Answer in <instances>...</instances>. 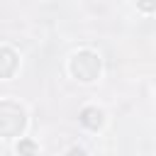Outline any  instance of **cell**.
<instances>
[{
    "label": "cell",
    "instance_id": "5b68a950",
    "mask_svg": "<svg viewBox=\"0 0 156 156\" xmlns=\"http://www.w3.org/2000/svg\"><path fill=\"white\" fill-rule=\"evenodd\" d=\"M17 154H20V156H34V154H37V144H34L32 139H20Z\"/></svg>",
    "mask_w": 156,
    "mask_h": 156
},
{
    "label": "cell",
    "instance_id": "8992f818",
    "mask_svg": "<svg viewBox=\"0 0 156 156\" xmlns=\"http://www.w3.org/2000/svg\"><path fill=\"white\" fill-rule=\"evenodd\" d=\"M136 5H139V10H144V12H154V10H156V0H136Z\"/></svg>",
    "mask_w": 156,
    "mask_h": 156
},
{
    "label": "cell",
    "instance_id": "7a4b0ae2",
    "mask_svg": "<svg viewBox=\"0 0 156 156\" xmlns=\"http://www.w3.org/2000/svg\"><path fill=\"white\" fill-rule=\"evenodd\" d=\"M71 71L83 83L95 80L98 73H100V58H98V54H93V51H78L71 58Z\"/></svg>",
    "mask_w": 156,
    "mask_h": 156
},
{
    "label": "cell",
    "instance_id": "52a82bcc",
    "mask_svg": "<svg viewBox=\"0 0 156 156\" xmlns=\"http://www.w3.org/2000/svg\"><path fill=\"white\" fill-rule=\"evenodd\" d=\"M66 156H88V154H85L83 149H78V146H73V149H71V151H68Z\"/></svg>",
    "mask_w": 156,
    "mask_h": 156
},
{
    "label": "cell",
    "instance_id": "6da1fadb",
    "mask_svg": "<svg viewBox=\"0 0 156 156\" xmlns=\"http://www.w3.org/2000/svg\"><path fill=\"white\" fill-rule=\"evenodd\" d=\"M24 110L15 102H0V134L17 136L24 129Z\"/></svg>",
    "mask_w": 156,
    "mask_h": 156
},
{
    "label": "cell",
    "instance_id": "277c9868",
    "mask_svg": "<svg viewBox=\"0 0 156 156\" xmlns=\"http://www.w3.org/2000/svg\"><path fill=\"white\" fill-rule=\"evenodd\" d=\"M80 122L88 127V129H98L102 124V112L98 107H83L80 110Z\"/></svg>",
    "mask_w": 156,
    "mask_h": 156
},
{
    "label": "cell",
    "instance_id": "3957f363",
    "mask_svg": "<svg viewBox=\"0 0 156 156\" xmlns=\"http://www.w3.org/2000/svg\"><path fill=\"white\" fill-rule=\"evenodd\" d=\"M17 68V54L7 46H0V78H10Z\"/></svg>",
    "mask_w": 156,
    "mask_h": 156
}]
</instances>
